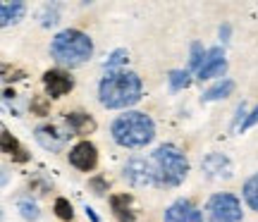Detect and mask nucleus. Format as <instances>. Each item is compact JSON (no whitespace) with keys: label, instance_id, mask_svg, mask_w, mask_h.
Masks as SVG:
<instances>
[{"label":"nucleus","instance_id":"1a4fd4ad","mask_svg":"<svg viewBox=\"0 0 258 222\" xmlns=\"http://www.w3.org/2000/svg\"><path fill=\"white\" fill-rule=\"evenodd\" d=\"M163 222H203V215L191 201L179 198V201H175V203L165 210Z\"/></svg>","mask_w":258,"mask_h":222},{"label":"nucleus","instance_id":"aec40b11","mask_svg":"<svg viewBox=\"0 0 258 222\" xmlns=\"http://www.w3.org/2000/svg\"><path fill=\"white\" fill-rule=\"evenodd\" d=\"M186 84H189V72H184V69H175V72H170V89H172V91L184 89Z\"/></svg>","mask_w":258,"mask_h":222},{"label":"nucleus","instance_id":"a878e982","mask_svg":"<svg viewBox=\"0 0 258 222\" xmlns=\"http://www.w3.org/2000/svg\"><path fill=\"white\" fill-rule=\"evenodd\" d=\"M91 186L96 189V194H103V191H105V182H103V179H93Z\"/></svg>","mask_w":258,"mask_h":222},{"label":"nucleus","instance_id":"0eeeda50","mask_svg":"<svg viewBox=\"0 0 258 222\" xmlns=\"http://www.w3.org/2000/svg\"><path fill=\"white\" fill-rule=\"evenodd\" d=\"M70 136H74L70 129H60L57 124H41L36 129V141L41 146L50 151V153H55V151H62L67 146V141Z\"/></svg>","mask_w":258,"mask_h":222},{"label":"nucleus","instance_id":"2eb2a0df","mask_svg":"<svg viewBox=\"0 0 258 222\" xmlns=\"http://www.w3.org/2000/svg\"><path fill=\"white\" fill-rule=\"evenodd\" d=\"M24 12H27V5H24L22 0H15V3H5V5L0 8V24H3V27L17 24L19 19L24 17Z\"/></svg>","mask_w":258,"mask_h":222},{"label":"nucleus","instance_id":"f3484780","mask_svg":"<svg viewBox=\"0 0 258 222\" xmlns=\"http://www.w3.org/2000/svg\"><path fill=\"white\" fill-rule=\"evenodd\" d=\"M232 91H234V82H232V79H222V82H218L215 86H211L201 98L203 101H220V98H227Z\"/></svg>","mask_w":258,"mask_h":222},{"label":"nucleus","instance_id":"412c9836","mask_svg":"<svg viewBox=\"0 0 258 222\" xmlns=\"http://www.w3.org/2000/svg\"><path fill=\"white\" fill-rule=\"evenodd\" d=\"M55 215L60 220H72L74 217V210H72V203L67 198H57L55 201Z\"/></svg>","mask_w":258,"mask_h":222},{"label":"nucleus","instance_id":"f257e3e1","mask_svg":"<svg viewBox=\"0 0 258 222\" xmlns=\"http://www.w3.org/2000/svg\"><path fill=\"white\" fill-rule=\"evenodd\" d=\"M141 98V79L134 72H110L103 77L98 86V101L103 108L120 110L139 103Z\"/></svg>","mask_w":258,"mask_h":222},{"label":"nucleus","instance_id":"20e7f679","mask_svg":"<svg viewBox=\"0 0 258 222\" xmlns=\"http://www.w3.org/2000/svg\"><path fill=\"white\" fill-rule=\"evenodd\" d=\"M93 53L91 38L86 36L84 31L77 29H64L60 31L53 41H50V57L67 67H79L84 65Z\"/></svg>","mask_w":258,"mask_h":222},{"label":"nucleus","instance_id":"ddd939ff","mask_svg":"<svg viewBox=\"0 0 258 222\" xmlns=\"http://www.w3.org/2000/svg\"><path fill=\"white\" fill-rule=\"evenodd\" d=\"M110 205H112V213L120 222H134L137 220V213L132 210V198L127 194H115L110 196Z\"/></svg>","mask_w":258,"mask_h":222},{"label":"nucleus","instance_id":"9d476101","mask_svg":"<svg viewBox=\"0 0 258 222\" xmlns=\"http://www.w3.org/2000/svg\"><path fill=\"white\" fill-rule=\"evenodd\" d=\"M201 170L206 177L211 179H230L232 177V163L222 153H211V156L203 158Z\"/></svg>","mask_w":258,"mask_h":222},{"label":"nucleus","instance_id":"6e6552de","mask_svg":"<svg viewBox=\"0 0 258 222\" xmlns=\"http://www.w3.org/2000/svg\"><path fill=\"white\" fill-rule=\"evenodd\" d=\"M70 163H72L77 170H82V172H89L96 167L98 163V153H96V146H93L91 141H79L77 146H72L70 151Z\"/></svg>","mask_w":258,"mask_h":222},{"label":"nucleus","instance_id":"4468645a","mask_svg":"<svg viewBox=\"0 0 258 222\" xmlns=\"http://www.w3.org/2000/svg\"><path fill=\"white\" fill-rule=\"evenodd\" d=\"M64 122H67V127H70L72 134H91V131L96 129V122H93L86 112H70V115L64 117Z\"/></svg>","mask_w":258,"mask_h":222},{"label":"nucleus","instance_id":"a211bd4d","mask_svg":"<svg viewBox=\"0 0 258 222\" xmlns=\"http://www.w3.org/2000/svg\"><path fill=\"white\" fill-rule=\"evenodd\" d=\"M244 201L249 203L251 210H258V172L246 179L244 184Z\"/></svg>","mask_w":258,"mask_h":222},{"label":"nucleus","instance_id":"dca6fc26","mask_svg":"<svg viewBox=\"0 0 258 222\" xmlns=\"http://www.w3.org/2000/svg\"><path fill=\"white\" fill-rule=\"evenodd\" d=\"M0 139H3V151H5L8 156H12L15 160H19V163H24V160L29 158V156H27V151H24L22 146H19L17 139H15V136H12V134H10L8 129H3V134H0Z\"/></svg>","mask_w":258,"mask_h":222},{"label":"nucleus","instance_id":"423d86ee","mask_svg":"<svg viewBox=\"0 0 258 222\" xmlns=\"http://www.w3.org/2000/svg\"><path fill=\"white\" fill-rule=\"evenodd\" d=\"M122 177H124L132 186H156V175H153L151 158H144V156L132 158L127 165H124Z\"/></svg>","mask_w":258,"mask_h":222},{"label":"nucleus","instance_id":"4be33fe9","mask_svg":"<svg viewBox=\"0 0 258 222\" xmlns=\"http://www.w3.org/2000/svg\"><path fill=\"white\" fill-rule=\"evenodd\" d=\"M127 50L124 48H117V50H112L110 57L105 60V69H115L117 65H122V62H127Z\"/></svg>","mask_w":258,"mask_h":222},{"label":"nucleus","instance_id":"cd10ccee","mask_svg":"<svg viewBox=\"0 0 258 222\" xmlns=\"http://www.w3.org/2000/svg\"><path fill=\"white\" fill-rule=\"evenodd\" d=\"M86 215H89V217H91V222H98V215L93 213L91 208H86Z\"/></svg>","mask_w":258,"mask_h":222},{"label":"nucleus","instance_id":"f8f14e48","mask_svg":"<svg viewBox=\"0 0 258 222\" xmlns=\"http://www.w3.org/2000/svg\"><path fill=\"white\" fill-rule=\"evenodd\" d=\"M43 86H46V91H48L50 98H60V96L72 91L74 84L64 72H60V69H50V72L43 74Z\"/></svg>","mask_w":258,"mask_h":222},{"label":"nucleus","instance_id":"39448f33","mask_svg":"<svg viewBox=\"0 0 258 222\" xmlns=\"http://www.w3.org/2000/svg\"><path fill=\"white\" fill-rule=\"evenodd\" d=\"M208 222H241V203L234 194H215L206 205Z\"/></svg>","mask_w":258,"mask_h":222},{"label":"nucleus","instance_id":"6ab92c4d","mask_svg":"<svg viewBox=\"0 0 258 222\" xmlns=\"http://www.w3.org/2000/svg\"><path fill=\"white\" fill-rule=\"evenodd\" d=\"M203 60H206L203 46H201V43H196V41H194V43H191V57H189V67L199 72V69H201V65H203Z\"/></svg>","mask_w":258,"mask_h":222},{"label":"nucleus","instance_id":"393cba45","mask_svg":"<svg viewBox=\"0 0 258 222\" xmlns=\"http://www.w3.org/2000/svg\"><path fill=\"white\" fill-rule=\"evenodd\" d=\"M57 22V12L55 10H46V15H43V27H50V24H55Z\"/></svg>","mask_w":258,"mask_h":222},{"label":"nucleus","instance_id":"bb28decb","mask_svg":"<svg viewBox=\"0 0 258 222\" xmlns=\"http://www.w3.org/2000/svg\"><path fill=\"white\" fill-rule=\"evenodd\" d=\"M227 36H230V27H222L220 29V38L222 41H227Z\"/></svg>","mask_w":258,"mask_h":222},{"label":"nucleus","instance_id":"b1692460","mask_svg":"<svg viewBox=\"0 0 258 222\" xmlns=\"http://www.w3.org/2000/svg\"><path fill=\"white\" fill-rule=\"evenodd\" d=\"M256 122H258V105H256V108H253V112H251L249 117H246V120L241 122L239 131H246V129H251V127H253V124H256Z\"/></svg>","mask_w":258,"mask_h":222},{"label":"nucleus","instance_id":"f03ea898","mask_svg":"<svg viewBox=\"0 0 258 222\" xmlns=\"http://www.w3.org/2000/svg\"><path fill=\"white\" fill-rule=\"evenodd\" d=\"M110 134L122 148H144L156 136V124L146 112H124L112 120Z\"/></svg>","mask_w":258,"mask_h":222},{"label":"nucleus","instance_id":"5701e85b","mask_svg":"<svg viewBox=\"0 0 258 222\" xmlns=\"http://www.w3.org/2000/svg\"><path fill=\"white\" fill-rule=\"evenodd\" d=\"M19 210H22V217L24 220H38V205L36 203H29V201H22L19 203Z\"/></svg>","mask_w":258,"mask_h":222},{"label":"nucleus","instance_id":"7ed1b4c3","mask_svg":"<svg viewBox=\"0 0 258 222\" xmlns=\"http://www.w3.org/2000/svg\"><path fill=\"white\" fill-rule=\"evenodd\" d=\"M151 165L156 175V186H177L184 182L189 172L186 156L172 143H163L151 153Z\"/></svg>","mask_w":258,"mask_h":222},{"label":"nucleus","instance_id":"9b49d317","mask_svg":"<svg viewBox=\"0 0 258 222\" xmlns=\"http://www.w3.org/2000/svg\"><path fill=\"white\" fill-rule=\"evenodd\" d=\"M227 69V62H225V53H222V48H211L208 53H206V60H203L201 69H199V79H211V77H222Z\"/></svg>","mask_w":258,"mask_h":222}]
</instances>
